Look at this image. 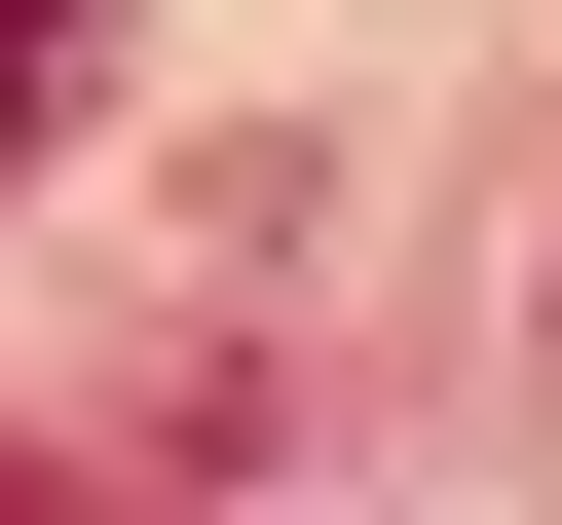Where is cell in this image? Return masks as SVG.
Returning <instances> with one entry per match:
<instances>
[{
    "instance_id": "cell-1",
    "label": "cell",
    "mask_w": 562,
    "mask_h": 525,
    "mask_svg": "<svg viewBox=\"0 0 562 525\" xmlns=\"http://www.w3.org/2000/svg\"><path fill=\"white\" fill-rule=\"evenodd\" d=\"M38 113H76V76H38V0H0V150H38Z\"/></svg>"
},
{
    "instance_id": "cell-2",
    "label": "cell",
    "mask_w": 562,
    "mask_h": 525,
    "mask_svg": "<svg viewBox=\"0 0 562 525\" xmlns=\"http://www.w3.org/2000/svg\"><path fill=\"white\" fill-rule=\"evenodd\" d=\"M38 38H76V0H38Z\"/></svg>"
}]
</instances>
